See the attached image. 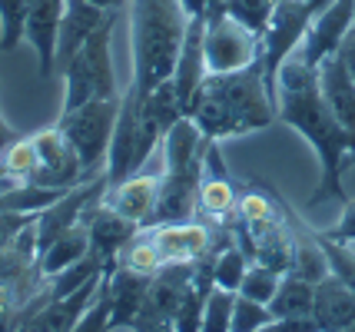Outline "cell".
I'll use <instances>...</instances> for the list:
<instances>
[{
    "label": "cell",
    "mask_w": 355,
    "mask_h": 332,
    "mask_svg": "<svg viewBox=\"0 0 355 332\" xmlns=\"http://www.w3.org/2000/svg\"><path fill=\"white\" fill-rule=\"evenodd\" d=\"M276 116L306 137L315 159H319V180L306 200V209L322 203H345V170L355 166V137L345 133L339 120L332 116L329 103L319 90L315 67L302 60V53H289L276 73Z\"/></svg>",
    "instance_id": "1"
},
{
    "label": "cell",
    "mask_w": 355,
    "mask_h": 332,
    "mask_svg": "<svg viewBox=\"0 0 355 332\" xmlns=\"http://www.w3.org/2000/svg\"><path fill=\"white\" fill-rule=\"evenodd\" d=\"M189 116L209 140H236L276 123V100L266 83V67L256 60L236 73H206L193 94Z\"/></svg>",
    "instance_id": "2"
},
{
    "label": "cell",
    "mask_w": 355,
    "mask_h": 332,
    "mask_svg": "<svg viewBox=\"0 0 355 332\" xmlns=\"http://www.w3.org/2000/svg\"><path fill=\"white\" fill-rule=\"evenodd\" d=\"M186 24L189 17L180 0H130V53H133L130 87L139 96H146L163 80L173 77Z\"/></svg>",
    "instance_id": "3"
},
{
    "label": "cell",
    "mask_w": 355,
    "mask_h": 332,
    "mask_svg": "<svg viewBox=\"0 0 355 332\" xmlns=\"http://www.w3.org/2000/svg\"><path fill=\"white\" fill-rule=\"evenodd\" d=\"M163 130L150 120V113L143 110V100L137 90L126 87L120 94V113H116V127H113V140H110L107 153V183H120L126 176L143 170V163L153 157L163 143Z\"/></svg>",
    "instance_id": "4"
},
{
    "label": "cell",
    "mask_w": 355,
    "mask_h": 332,
    "mask_svg": "<svg viewBox=\"0 0 355 332\" xmlns=\"http://www.w3.org/2000/svg\"><path fill=\"white\" fill-rule=\"evenodd\" d=\"M113 27L116 17L107 20L100 30L93 33L90 40L73 53V60L63 67V110L83 107L90 100H107L116 94V73H113Z\"/></svg>",
    "instance_id": "5"
},
{
    "label": "cell",
    "mask_w": 355,
    "mask_h": 332,
    "mask_svg": "<svg viewBox=\"0 0 355 332\" xmlns=\"http://www.w3.org/2000/svg\"><path fill=\"white\" fill-rule=\"evenodd\" d=\"M116 113H120V96L90 100V103L73 107V110H60L57 127L77 146L87 180H96L107 170V153L110 140H113V127H116Z\"/></svg>",
    "instance_id": "6"
},
{
    "label": "cell",
    "mask_w": 355,
    "mask_h": 332,
    "mask_svg": "<svg viewBox=\"0 0 355 332\" xmlns=\"http://www.w3.org/2000/svg\"><path fill=\"white\" fill-rule=\"evenodd\" d=\"M202 50H206V73H236L263 60V37L236 24L223 10V0H216L206 14Z\"/></svg>",
    "instance_id": "7"
},
{
    "label": "cell",
    "mask_w": 355,
    "mask_h": 332,
    "mask_svg": "<svg viewBox=\"0 0 355 332\" xmlns=\"http://www.w3.org/2000/svg\"><path fill=\"white\" fill-rule=\"evenodd\" d=\"M146 229H150L156 250H159L163 266H170V263H200L206 256L219 253L232 239L230 229L196 220V216L180 222H156V226H146Z\"/></svg>",
    "instance_id": "8"
},
{
    "label": "cell",
    "mask_w": 355,
    "mask_h": 332,
    "mask_svg": "<svg viewBox=\"0 0 355 332\" xmlns=\"http://www.w3.org/2000/svg\"><path fill=\"white\" fill-rule=\"evenodd\" d=\"M319 14L309 0H279L272 20L263 33V67H266V83H269V94L276 100V73L282 60L299 50L302 37L309 30L312 17Z\"/></svg>",
    "instance_id": "9"
},
{
    "label": "cell",
    "mask_w": 355,
    "mask_h": 332,
    "mask_svg": "<svg viewBox=\"0 0 355 332\" xmlns=\"http://www.w3.org/2000/svg\"><path fill=\"white\" fill-rule=\"evenodd\" d=\"M33 143H37V173H33L31 186H40V190H73L80 183H87L77 146L67 140V133L57 123L46 130H37Z\"/></svg>",
    "instance_id": "10"
},
{
    "label": "cell",
    "mask_w": 355,
    "mask_h": 332,
    "mask_svg": "<svg viewBox=\"0 0 355 332\" xmlns=\"http://www.w3.org/2000/svg\"><path fill=\"white\" fill-rule=\"evenodd\" d=\"M196 263H170L153 276L150 292L139 306V316L133 322V332H173V316L183 299L186 286L193 279Z\"/></svg>",
    "instance_id": "11"
},
{
    "label": "cell",
    "mask_w": 355,
    "mask_h": 332,
    "mask_svg": "<svg viewBox=\"0 0 355 332\" xmlns=\"http://www.w3.org/2000/svg\"><path fill=\"white\" fill-rule=\"evenodd\" d=\"M196 213H200V220L213 222V226H223V229H232L236 220H239V186L226 173V163L219 157V143L209 146L206 163H202Z\"/></svg>",
    "instance_id": "12"
},
{
    "label": "cell",
    "mask_w": 355,
    "mask_h": 332,
    "mask_svg": "<svg viewBox=\"0 0 355 332\" xmlns=\"http://www.w3.org/2000/svg\"><path fill=\"white\" fill-rule=\"evenodd\" d=\"M355 20V0H329L319 14L312 17L309 30L299 44V53L309 67H319L325 57L339 53L345 33Z\"/></svg>",
    "instance_id": "13"
},
{
    "label": "cell",
    "mask_w": 355,
    "mask_h": 332,
    "mask_svg": "<svg viewBox=\"0 0 355 332\" xmlns=\"http://www.w3.org/2000/svg\"><path fill=\"white\" fill-rule=\"evenodd\" d=\"M67 0H27L24 14V40L37 53V73L53 77L57 73V37Z\"/></svg>",
    "instance_id": "14"
},
{
    "label": "cell",
    "mask_w": 355,
    "mask_h": 332,
    "mask_svg": "<svg viewBox=\"0 0 355 332\" xmlns=\"http://www.w3.org/2000/svg\"><path fill=\"white\" fill-rule=\"evenodd\" d=\"M103 203L113 213H120L123 220L137 222V226H153L156 203H159V176L133 173L126 180H120V183H107Z\"/></svg>",
    "instance_id": "15"
},
{
    "label": "cell",
    "mask_w": 355,
    "mask_h": 332,
    "mask_svg": "<svg viewBox=\"0 0 355 332\" xmlns=\"http://www.w3.org/2000/svg\"><path fill=\"white\" fill-rule=\"evenodd\" d=\"M83 226H87V233H90V253L96 256V259H103L107 269L116 266V259H120V253H123V246L137 236L139 229H143V226H137V222L123 220L120 213H113L103 200H96L93 206H87Z\"/></svg>",
    "instance_id": "16"
},
{
    "label": "cell",
    "mask_w": 355,
    "mask_h": 332,
    "mask_svg": "<svg viewBox=\"0 0 355 332\" xmlns=\"http://www.w3.org/2000/svg\"><path fill=\"white\" fill-rule=\"evenodd\" d=\"M103 283H107V292H110V329H133V322L139 316V306H143L146 292H150L153 276L116 263L113 269H107Z\"/></svg>",
    "instance_id": "17"
},
{
    "label": "cell",
    "mask_w": 355,
    "mask_h": 332,
    "mask_svg": "<svg viewBox=\"0 0 355 332\" xmlns=\"http://www.w3.org/2000/svg\"><path fill=\"white\" fill-rule=\"evenodd\" d=\"M113 17H116V10H103L90 0H67L60 20V37H57V73H63V67L73 60V53Z\"/></svg>",
    "instance_id": "18"
},
{
    "label": "cell",
    "mask_w": 355,
    "mask_h": 332,
    "mask_svg": "<svg viewBox=\"0 0 355 332\" xmlns=\"http://www.w3.org/2000/svg\"><path fill=\"white\" fill-rule=\"evenodd\" d=\"M202 40H206V17H189L186 24V37L183 47H180V57H176V70H173V87L183 100L186 116H189V103H193V94L200 90V83L206 80V50H202Z\"/></svg>",
    "instance_id": "19"
},
{
    "label": "cell",
    "mask_w": 355,
    "mask_h": 332,
    "mask_svg": "<svg viewBox=\"0 0 355 332\" xmlns=\"http://www.w3.org/2000/svg\"><path fill=\"white\" fill-rule=\"evenodd\" d=\"M312 316L322 332H339L355 326V292L342 283L336 272H325L315 283V302H312Z\"/></svg>",
    "instance_id": "20"
},
{
    "label": "cell",
    "mask_w": 355,
    "mask_h": 332,
    "mask_svg": "<svg viewBox=\"0 0 355 332\" xmlns=\"http://www.w3.org/2000/svg\"><path fill=\"white\" fill-rule=\"evenodd\" d=\"M315 73H319V90H322V100L329 103L332 116L345 127V133L355 137V80H352V73L345 70V64H342L336 53L325 57L322 64L315 67Z\"/></svg>",
    "instance_id": "21"
},
{
    "label": "cell",
    "mask_w": 355,
    "mask_h": 332,
    "mask_svg": "<svg viewBox=\"0 0 355 332\" xmlns=\"http://www.w3.org/2000/svg\"><path fill=\"white\" fill-rule=\"evenodd\" d=\"M87 253H90V233H87V226L80 220L77 226H70L67 233H60L53 243H46L40 250V272L46 279H53V276H60L63 269L80 263Z\"/></svg>",
    "instance_id": "22"
},
{
    "label": "cell",
    "mask_w": 355,
    "mask_h": 332,
    "mask_svg": "<svg viewBox=\"0 0 355 332\" xmlns=\"http://www.w3.org/2000/svg\"><path fill=\"white\" fill-rule=\"evenodd\" d=\"M312 302H315V283L289 269V272H282L276 296L269 299V313H272V319L306 316V313H312Z\"/></svg>",
    "instance_id": "23"
},
{
    "label": "cell",
    "mask_w": 355,
    "mask_h": 332,
    "mask_svg": "<svg viewBox=\"0 0 355 332\" xmlns=\"http://www.w3.org/2000/svg\"><path fill=\"white\" fill-rule=\"evenodd\" d=\"M249 263H252V259L236 246V239H230V243L213 256V279H216V286L219 289H230V292H239Z\"/></svg>",
    "instance_id": "24"
},
{
    "label": "cell",
    "mask_w": 355,
    "mask_h": 332,
    "mask_svg": "<svg viewBox=\"0 0 355 332\" xmlns=\"http://www.w3.org/2000/svg\"><path fill=\"white\" fill-rule=\"evenodd\" d=\"M120 266H130L137 269V272H146V276H156L159 269H163V259H159V250H156L153 236H150V229L143 226L137 236L130 239L123 246V253H120V259H116Z\"/></svg>",
    "instance_id": "25"
},
{
    "label": "cell",
    "mask_w": 355,
    "mask_h": 332,
    "mask_svg": "<svg viewBox=\"0 0 355 332\" xmlns=\"http://www.w3.org/2000/svg\"><path fill=\"white\" fill-rule=\"evenodd\" d=\"M276 3L279 0H223V10H226L236 24H243L246 30L263 37L266 27H269V20H272Z\"/></svg>",
    "instance_id": "26"
},
{
    "label": "cell",
    "mask_w": 355,
    "mask_h": 332,
    "mask_svg": "<svg viewBox=\"0 0 355 332\" xmlns=\"http://www.w3.org/2000/svg\"><path fill=\"white\" fill-rule=\"evenodd\" d=\"M315 236H319V246H322L325 253V263H329V272H336L342 283L349 286L355 292V250L352 243H339V239H329L322 229H315Z\"/></svg>",
    "instance_id": "27"
},
{
    "label": "cell",
    "mask_w": 355,
    "mask_h": 332,
    "mask_svg": "<svg viewBox=\"0 0 355 332\" xmlns=\"http://www.w3.org/2000/svg\"><path fill=\"white\" fill-rule=\"evenodd\" d=\"M279 283H282V272H279V269L266 266V263H249L246 276H243V286H239V292H243V296H249V299L266 302V306H269V299L276 296Z\"/></svg>",
    "instance_id": "28"
},
{
    "label": "cell",
    "mask_w": 355,
    "mask_h": 332,
    "mask_svg": "<svg viewBox=\"0 0 355 332\" xmlns=\"http://www.w3.org/2000/svg\"><path fill=\"white\" fill-rule=\"evenodd\" d=\"M269 322H272V313H269L266 302H256L249 296H243V292H236V302H232V332H263L269 329Z\"/></svg>",
    "instance_id": "29"
},
{
    "label": "cell",
    "mask_w": 355,
    "mask_h": 332,
    "mask_svg": "<svg viewBox=\"0 0 355 332\" xmlns=\"http://www.w3.org/2000/svg\"><path fill=\"white\" fill-rule=\"evenodd\" d=\"M232 302H236V292L213 286V292L206 299V309H202L200 332H232Z\"/></svg>",
    "instance_id": "30"
},
{
    "label": "cell",
    "mask_w": 355,
    "mask_h": 332,
    "mask_svg": "<svg viewBox=\"0 0 355 332\" xmlns=\"http://www.w3.org/2000/svg\"><path fill=\"white\" fill-rule=\"evenodd\" d=\"M24 14L27 0H0V50H17L24 40Z\"/></svg>",
    "instance_id": "31"
},
{
    "label": "cell",
    "mask_w": 355,
    "mask_h": 332,
    "mask_svg": "<svg viewBox=\"0 0 355 332\" xmlns=\"http://www.w3.org/2000/svg\"><path fill=\"white\" fill-rule=\"evenodd\" d=\"M103 276H107V272H103ZM70 332H113L110 329V292H107V283H100L96 299L90 302V309L80 316V322Z\"/></svg>",
    "instance_id": "32"
},
{
    "label": "cell",
    "mask_w": 355,
    "mask_h": 332,
    "mask_svg": "<svg viewBox=\"0 0 355 332\" xmlns=\"http://www.w3.org/2000/svg\"><path fill=\"white\" fill-rule=\"evenodd\" d=\"M37 220V213H10V209H0V250L7 243H14L20 229H27Z\"/></svg>",
    "instance_id": "33"
},
{
    "label": "cell",
    "mask_w": 355,
    "mask_h": 332,
    "mask_svg": "<svg viewBox=\"0 0 355 332\" xmlns=\"http://www.w3.org/2000/svg\"><path fill=\"white\" fill-rule=\"evenodd\" d=\"M329 239H339V243H355V200L342 203V216L332 229H322Z\"/></svg>",
    "instance_id": "34"
},
{
    "label": "cell",
    "mask_w": 355,
    "mask_h": 332,
    "mask_svg": "<svg viewBox=\"0 0 355 332\" xmlns=\"http://www.w3.org/2000/svg\"><path fill=\"white\" fill-rule=\"evenodd\" d=\"M266 332H322V329H319V322H315V316H312V313H306V316L272 319V322H269V329H266Z\"/></svg>",
    "instance_id": "35"
},
{
    "label": "cell",
    "mask_w": 355,
    "mask_h": 332,
    "mask_svg": "<svg viewBox=\"0 0 355 332\" xmlns=\"http://www.w3.org/2000/svg\"><path fill=\"white\" fill-rule=\"evenodd\" d=\"M336 57L345 64V70H349L352 80H355V20H352V27H349V33H345V40H342V47H339Z\"/></svg>",
    "instance_id": "36"
},
{
    "label": "cell",
    "mask_w": 355,
    "mask_h": 332,
    "mask_svg": "<svg viewBox=\"0 0 355 332\" xmlns=\"http://www.w3.org/2000/svg\"><path fill=\"white\" fill-rule=\"evenodd\" d=\"M17 137H20V133H17V130L7 123V116L0 113V150H3V146H7L10 140H17Z\"/></svg>",
    "instance_id": "37"
},
{
    "label": "cell",
    "mask_w": 355,
    "mask_h": 332,
    "mask_svg": "<svg viewBox=\"0 0 355 332\" xmlns=\"http://www.w3.org/2000/svg\"><path fill=\"white\" fill-rule=\"evenodd\" d=\"M90 3H96V7H103V10H120L126 0H90Z\"/></svg>",
    "instance_id": "38"
},
{
    "label": "cell",
    "mask_w": 355,
    "mask_h": 332,
    "mask_svg": "<svg viewBox=\"0 0 355 332\" xmlns=\"http://www.w3.org/2000/svg\"><path fill=\"white\" fill-rule=\"evenodd\" d=\"M339 332H355V326H349V329H339Z\"/></svg>",
    "instance_id": "39"
},
{
    "label": "cell",
    "mask_w": 355,
    "mask_h": 332,
    "mask_svg": "<svg viewBox=\"0 0 355 332\" xmlns=\"http://www.w3.org/2000/svg\"><path fill=\"white\" fill-rule=\"evenodd\" d=\"M263 332H266V329H263Z\"/></svg>",
    "instance_id": "40"
}]
</instances>
